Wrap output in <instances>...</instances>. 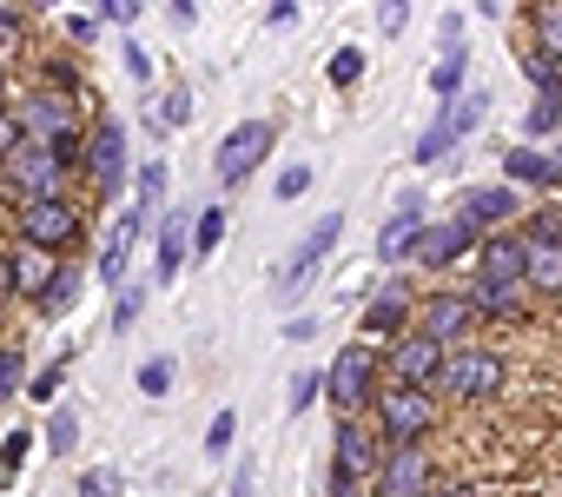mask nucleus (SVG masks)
Returning <instances> with one entry per match:
<instances>
[{"label": "nucleus", "mask_w": 562, "mask_h": 497, "mask_svg": "<svg viewBox=\"0 0 562 497\" xmlns=\"http://www.w3.org/2000/svg\"><path fill=\"white\" fill-rule=\"evenodd\" d=\"M503 378H509V365H503L496 352H483V345H457V352H443V372H437V385H443L450 398H463V405L496 398Z\"/></svg>", "instance_id": "nucleus-1"}, {"label": "nucleus", "mask_w": 562, "mask_h": 497, "mask_svg": "<svg viewBox=\"0 0 562 497\" xmlns=\"http://www.w3.org/2000/svg\"><path fill=\"white\" fill-rule=\"evenodd\" d=\"M14 225H21V245H34V253H47V259L74 253V245L87 239V225H80V212L67 199H34V206H21Z\"/></svg>", "instance_id": "nucleus-2"}, {"label": "nucleus", "mask_w": 562, "mask_h": 497, "mask_svg": "<svg viewBox=\"0 0 562 497\" xmlns=\"http://www.w3.org/2000/svg\"><path fill=\"white\" fill-rule=\"evenodd\" d=\"M483 107H490V87H470V93H457L424 133H417V166H437L443 153H457L470 133H476V120H483Z\"/></svg>", "instance_id": "nucleus-3"}, {"label": "nucleus", "mask_w": 562, "mask_h": 497, "mask_svg": "<svg viewBox=\"0 0 562 497\" xmlns=\"http://www.w3.org/2000/svg\"><path fill=\"white\" fill-rule=\"evenodd\" d=\"M325 398L338 405V418H358L371 398H378V352L358 339V345H345L338 358H331V372H325Z\"/></svg>", "instance_id": "nucleus-4"}, {"label": "nucleus", "mask_w": 562, "mask_h": 497, "mask_svg": "<svg viewBox=\"0 0 562 497\" xmlns=\"http://www.w3.org/2000/svg\"><path fill=\"white\" fill-rule=\"evenodd\" d=\"M378 424L384 444H424V431H437V398L430 391H404V385H378Z\"/></svg>", "instance_id": "nucleus-5"}, {"label": "nucleus", "mask_w": 562, "mask_h": 497, "mask_svg": "<svg viewBox=\"0 0 562 497\" xmlns=\"http://www.w3.org/2000/svg\"><path fill=\"white\" fill-rule=\"evenodd\" d=\"M430 490H437V471H430L424 444H384L378 451L371 497H430Z\"/></svg>", "instance_id": "nucleus-6"}, {"label": "nucleus", "mask_w": 562, "mask_h": 497, "mask_svg": "<svg viewBox=\"0 0 562 497\" xmlns=\"http://www.w3.org/2000/svg\"><path fill=\"white\" fill-rule=\"evenodd\" d=\"M271 153V120H238L225 140H218V153H212V173H218V186H245L251 173H258V159Z\"/></svg>", "instance_id": "nucleus-7"}, {"label": "nucleus", "mask_w": 562, "mask_h": 497, "mask_svg": "<svg viewBox=\"0 0 562 497\" xmlns=\"http://www.w3.org/2000/svg\"><path fill=\"white\" fill-rule=\"evenodd\" d=\"M338 232H345V212H325V219H318V225H312V232L292 245V253H285V266H278L271 292H278V299H292V292H299V286H305V279L325 266V253L338 245Z\"/></svg>", "instance_id": "nucleus-8"}, {"label": "nucleus", "mask_w": 562, "mask_h": 497, "mask_svg": "<svg viewBox=\"0 0 562 497\" xmlns=\"http://www.w3.org/2000/svg\"><path fill=\"white\" fill-rule=\"evenodd\" d=\"M378 372H391V385H404V391H437L443 345H430L424 332H404V339H391V358H378Z\"/></svg>", "instance_id": "nucleus-9"}, {"label": "nucleus", "mask_w": 562, "mask_h": 497, "mask_svg": "<svg viewBox=\"0 0 562 497\" xmlns=\"http://www.w3.org/2000/svg\"><path fill=\"white\" fill-rule=\"evenodd\" d=\"M80 173L100 186V199H113V192L126 186V126H120V120L100 113V126L87 133V166H80Z\"/></svg>", "instance_id": "nucleus-10"}, {"label": "nucleus", "mask_w": 562, "mask_h": 497, "mask_svg": "<svg viewBox=\"0 0 562 497\" xmlns=\"http://www.w3.org/2000/svg\"><path fill=\"white\" fill-rule=\"evenodd\" d=\"M476 225L470 219H443V225H424V239H417V266L424 273H450L463 253H476Z\"/></svg>", "instance_id": "nucleus-11"}, {"label": "nucleus", "mask_w": 562, "mask_h": 497, "mask_svg": "<svg viewBox=\"0 0 562 497\" xmlns=\"http://www.w3.org/2000/svg\"><path fill=\"white\" fill-rule=\"evenodd\" d=\"M417 239H424V192H404V199H397V212H391V219H384V232H378V259H384V266L417 259Z\"/></svg>", "instance_id": "nucleus-12"}, {"label": "nucleus", "mask_w": 562, "mask_h": 497, "mask_svg": "<svg viewBox=\"0 0 562 497\" xmlns=\"http://www.w3.org/2000/svg\"><path fill=\"white\" fill-rule=\"evenodd\" d=\"M411 325H417V299H411L404 279H391L384 292L364 299V339H404Z\"/></svg>", "instance_id": "nucleus-13"}, {"label": "nucleus", "mask_w": 562, "mask_h": 497, "mask_svg": "<svg viewBox=\"0 0 562 497\" xmlns=\"http://www.w3.org/2000/svg\"><path fill=\"white\" fill-rule=\"evenodd\" d=\"M0 173H8V186H14V199H21V206H34V199H60V173H54L47 146H21Z\"/></svg>", "instance_id": "nucleus-14"}, {"label": "nucleus", "mask_w": 562, "mask_h": 497, "mask_svg": "<svg viewBox=\"0 0 562 497\" xmlns=\"http://www.w3.org/2000/svg\"><path fill=\"white\" fill-rule=\"evenodd\" d=\"M490 286H522V232H483L476 239V273Z\"/></svg>", "instance_id": "nucleus-15"}, {"label": "nucleus", "mask_w": 562, "mask_h": 497, "mask_svg": "<svg viewBox=\"0 0 562 497\" xmlns=\"http://www.w3.org/2000/svg\"><path fill=\"white\" fill-rule=\"evenodd\" d=\"M470 325H476V312H470V299H463V292H437V299L424 306V325H417V332H424L430 345H443V352H457V345L470 339Z\"/></svg>", "instance_id": "nucleus-16"}, {"label": "nucleus", "mask_w": 562, "mask_h": 497, "mask_svg": "<svg viewBox=\"0 0 562 497\" xmlns=\"http://www.w3.org/2000/svg\"><path fill=\"white\" fill-rule=\"evenodd\" d=\"M378 451H384V444H378L358 418H338V431H331V471H345V477L364 484V477L378 471Z\"/></svg>", "instance_id": "nucleus-17"}, {"label": "nucleus", "mask_w": 562, "mask_h": 497, "mask_svg": "<svg viewBox=\"0 0 562 497\" xmlns=\"http://www.w3.org/2000/svg\"><path fill=\"white\" fill-rule=\"evenodd\" d=\"M159 245H153V286H172L179 279V266H186V253H192V212H159Z\"/></svg>", "instance_id": "nucleus-18"}, {"label": "nucleus", "mask_w": 562, "mask_h": 497, "mask_svg": "<svg viewBox=\"0 0 562 497\" xmlns=\"http://www.w3.org/2000/svg\"><path fill=\"white\" fill-rule=\"evenodd\" d=\"M14 120H21V133H27V140H41V146H54L60 133H74V126H80V120H74V100H60V93H41V100L14 107Z\"/></svg>", "instance_id": "nucleus-19"}, {"label": "nucleus", "mask_w": 562, "mask_h": 497, "mask_svg": "<svg viewBox=\"0 0 562 497\" xmlns=\"http://www.w3.org/2000/svg\"><path fill=\"white\" fill-rule=\"evenodd\" d=\"M503 186H536V192H562V166L542 146H509L503 153Z\"/></svg>", "instance_id": "nucleus-20"}, {"label": "nucleus", "mask_w": 562, "mask_h": 497, "mask_svg": "<svg viewBox=\"0 0 562 497\" xmlns=\"http://www.w3.org/2000/svg\"><path fill=\"white\" fill-rule=\"evenodd\" d=\"M139 212L126 206V212H113V225H106V245H100V286H120L126 279V259H133V239H139Z\"/></svg>", "instance_id": "nucleus-21"}, {"label": "nucleus", "mask_w": 562, "mask_h": 497, "mask_svg": "<svg viewBox=\"0 0 562 497\" xmlns=\"http://www.w3.org/2000/svg\"><path fill=\"white\" fill-rule=\"evenodd\" d=\"M8 266H14V299H27V306H41V299H47V286H54V273H60V259L34 253V245H14Z\"/></svg>", "instance_id": "nucleus-22"}, {"label": "nucleus", "mask_w": 562, "mask_h": 497, "mask_svg": "<svg viewBox=\"0 0 562 497\" xmlns=\"http://www.w3.org/2000/svg\"><path fill=\"white\" fill-rule=\"evenodd\" d=\"M522 212V199H516V186H470L463 192V219L483 232V225H496V219H516Z\"/></svg>", "instance_id": "nucleus-23"}, {"label": "nucleus", "mask_w": 562, "mask_h": 497, "mask_svg": "<svg viewBox=\"0 0 562 497\" xmlns=\"http://www.w3.org/2000/svg\"><path fill=\"white\" fill-rule=\"evenodd\" d=\"M463 299H470L476 325H483V319H516V312H522V286H490V279H470V286H463Z\"/></svg>", "instance_id": "nucleus-24"}, {"label": "nucleus", "mask_w": 562, "mask_h": 497, "mask_svg": "<svg viewBox=\"0 0 562 497\" xmlns=\"http://www.w3.org/2000/svg\"><path fill=\"white\" fill-rule=\"evenodd\" d=\"M166 192H172V173H166V159H146V166H139V199H133V212L159 225V212H166Z\"/></svg>", "instance_id": "nucleus-25"}, {"label": "nucleus", "mask_w": 562, "mask_h": 497, "mask_svg": "<svg viewBox=\"0 0 562 497\" xmlns=\"http://www.w3.org/2000/svg\"><path fill=\"white\" fill-rule=\"evenodd\" d=\"M522 286H562V245H536L522 239Z\"/></svg>", "instance_id": "nucleus-26"}, {"label": "nucleus", "mask_w": 562, "mask_h": 497, "mask_svg": "<svg viewBox=\"0 0 562 497\" xmlns=\"http://www.w3.org/2000/svg\"><path fill=\"white\" fill-rule=\"evenodd\" d=\"M529 27H536V54L562 74V8L549 0V8H529Z\"/></svg>", "instance_id": "nucleus-27"}, {"label": "nucleus", "mask_w": 562, "mask_h": 497, "mask_svg": "<svg viewBox=\"0 0 562 497\" xmlns=\"http://www.w3.org/2000/svg\"><path fill=\"white\" fill-rule=\"evenodd\" d=\"M192 259H212L218 245H225V206H205V212H192Z\"/></svg>", "instance_id": "nucleus-28"}, {"label": "nucleus", "mask_w": 562, "mask_h": 497, "mask_svg": "<svg viewBox=\"0 0 562 497\" xmlns=\"http://www.w3.org/2000/svg\"><path fill=\"white\" fill-rule=\"evenodd\" d=\"M463 74H470V54H463V47H450V54H443V60L430 67V93H437V100L450 107V100L463 93Z\"/></svg>", "instance_id": "nucleus-29"}, {"label": "nucleus", "mask_w": 562, "mask_h": 497, "mask_svg": "<svg viewBox=\"0 0 562 497\" xmlns=\"http://www.w3.org/2000/svg\"><path fill=\"white\" fill-rule=\"evenodd\" d=\"M133 385H139L146 398H166V391H172V352H153V358H139Z\"/></svg>", "instance_id": "nucleus-30"}, {"label": "nucleus", "mask_w": 562, "mask_h": 497, "mask_svg": "<svg viewBox=\"0 0 562 497\" xmlns=\"http://www.w3.org/2000/svg\"><path fill=\"white\" fill-rule=\"evenodd\" d=\"M80 286H87V273H80V266H60L54 286H47V299H41V312H67V306L80 299Z\"/></svg>", "instance_id": "nucleus-31"}, {"label": "nucleus", "mask_w": 562, "mask_h": 497, "mask_svg": "<svg viewBox=\"0 0 562 497\" xmlns=\"http://www.w3.org/2000/svg\"><path fill=\"white\" fill-rule=\"evenodd\" d=\"M522 74H529V87H536V100H555V107H562V74H555V67H549V60H542L536 47L522 54Z\"/></svg>", "instance_id": "nucleus-32"}, {"label": "nucleus", "mask_w": 562, "mask_h": 497, "mask_svg": "<svg viewBox=\"0 0 562 497\" xmlns=\"http://www.w3.org/2000/svg\"><path fill=\"white\" fill-rule=\"evenodd\" d=\"M60 385H67V352H60V358H54V365H47L41 378H27L21 391H27L34 405H54V398H60Z\"/></svg>", "instance_id": "nucleus-33"}, {"label": "nucleus", "mask_w": 562, "mask_h": 497, "mask_svg": "<svg viewBox=\"0 0 562 497\" xmlns=\"http://www.w3.org/2000/svg\"><path fill=\"white\" fill-rule=\"evenodd\" d=\"M325 398V372H292V398H285V411L299 418V411H312Z\"/></svg>", "instance_id": "nucleus-34"}, {"label": "nucleus", "mask_w": 562, "mask_h": 497, "mask_svg": "<svg viewBox=\"0 0 562 497\" xmlns=\"http://www.w3.org/2000/svg\"><path fill=\"white\" fill-rule=\"evenodd\" d=\"M74 444H80V418H74V411H47V451L67 457Z\"/></svg>", "instance_id": "nucleus-35"}, {"label": "nucleus", "mask_w": 562, "mask_h": 497, "mask_svg": "<svg viewBox=\"0 0 562 497\" xmlns=\"http://www.w3.org/2000/svg\"><path fill=\"white\" fill-rule=\"evenodd\" d=\"M325 74H331V87H358L364 80V47H338Z\"/></svg>", "instance_id": "nucleus-36"}, {"label": "nucleus", "mask_w": 562, "mask_h": 497, "mask_svg": "<svg viewBox=\"0 0 562 497\" xmlns=\"http://www.w3.org/2000/svg\"><path fill=\"white\" fill-rule=\"evenodd\" d=\"M146 312V286H120V306H113V332H133Z\"/></svg>", "instance_id": "nucleus-37"}, {"label": "nucleus", "mask_w": 562, "mask_h": 497, "mask_svg": "<svg viewBox=\"0 0 562 497\" xmlns=\"http://www.w3.org/2000/svg\"><path fill=\"white\" fill-rule=\"evenodd\" d=\"M232 438H238V411L225 405V411L212 418V431H205V457H225V451H232Z\"/></svg>", "instance_id": "nucleus-38"}, {"label": "nucleus", "mask_w": 562, "mask_h": 497, "mask_svg": "<svg viewBox=\"0 0 562 497\" xmlns=\"http://www.w3.org/2000/svg\"><path fill=\"white\" fill-rule=\"evenodd\" d=\"M522 133H529V140L562 133V107H555V100H536V107H529V120H522Z\"/></svg>", "instance_id": "nucleus-39"}, {"label": "nucleus", "mask_w": 562, "mask_h": 497, "mask_svg": "<svg viewBox=\"0 0 562 497\" xmlns=\"http://www.w3.org/2000/svg\"><path fill=\"white\" fill-rule=\"evenodd\" d=\"M27 146V133H21V120H14V107H0V166H8L14 153Z\"/></svg>", "instance_id": "nucleus-40"}, {"label": "nucleus", "mask_w": 562, "mask_h": 497, "mask_svg": "<svg viewBox=\"0 0 562 497\" xmlns=\"http://www.w3.org/2000/svg\"><path fill=\"white\" fill-rule=\"evenodd\" d=\"M21 372H27V365H21V345H0V398L21 391Z\"/></svg>", "instance_id": "nucleus-41"}, {"label": "nucleus", "mask_w": 562, "mask_h": 497, "mask_svg": "<svg viewBox=\"0 0 562 497\" xmlns=\"http://www.w3.org/2000/svg\"><path fill=\"white\" fill-rule=\"evenodd\" d=\"M186 120H192V93H186V87H172V93L159 100V126H186Z\"/></svg>", "instance_id": "nucleus-42"}, {"label": "nucleus", "mask_w": 562, "mask_h": 497, "mask_svg": "<svg viewBox=\"0 0 562 497\" xmlns=\"http://www.w3.org/2000/svg\"><path fill=\"white\" fill-rule=\"evenodd\" d=\"M305 186H312V166H285V173H278V186H271V192H278V199H299Z\"/></svg>", "instance_id": "nucleus-43"}, {"label": "nucleus", "mask_w": 562, "mask_h": 497, "mask_svg": "<svg viewBox=\"0 0 562 497\" xmlns=\"http://www.w3.org/2000/svg\"><path fill=\"white\" fill-rule=\"evenodd\" d=\"M100 14H106L113 27H133V21L146 14V0H106V8H100Z\"/></svg>", "instance_id": "nucleus-44"}, {"label": "nucleus", "mask_w": 562, "mask_h": 497, "mask_svg": "<svg viewBox=\"0 0 562 497\" xmlns=\"http://www.w3.org/2000/svg\"><path fill=\"white\" fill-rule=\"evenodd\" d=\"M80 497H120V477L113 471H87L80 477Z\"/></svg>", "instance_id": "nucleus-45"}, {"label": "nucleus", "mask_w": 562, "mask_h": 497, "mask_svg": "<svg viewBox=\"0 0 562 497\" xmlns=\"http://www.w3.org/2000/svg\"><path fill=\"white\" fill-rule=\"evenodd\" d=\"M225 497H258V464L245 457L238 471H232V484H225Z\"/></svg>", "instance_id": "nucleus-46"}, {"label": "nucleus", "mask_w": 562, "mask_h": 497, "mask_svg": "<svg viewBox=\"0 0 562 497\" xmlns=\"http://www.w3.org/2000/svg\"><path fill=\"white\" fill-rule=\"evenodd\" d=\"M27 444H34V438H27V431H14V438H8V444H0V471H8V477H14V471H21V457H27Z\"/></svg>", "instance_id": "nucleus-47"}, {"label": "nucleus", "mask_w": 562, "mask_h": 497, "mask_svg": "<svg viewBox=\"0 0 562 497\" xmlns=\"http://www.w3.org/2000/svg\"><path fill=\"white\" fill-rule=\"evenodd\" d=\"M404 21H411L404 0H384V8H378V27H384V34H404Z\"/></svg>", "instance_id": "nucleus-48"}, {"label": "nucleus", "mask_w": 562, "mask_h": 497, "mask_svg": "<svg viewBox=\"0 0 562 497\" xmlns=\"http://www.w3.org/2000/svg\"><path fill=\"white\" fill-rule=\"evenodd\" d=\"M120 60H126V74H133L139 87L153 80V60H146V47H133V41H126V54H120Z\"/></svg>", "instance_id": "nucleus-49"}, {"label": "nucleus", "mask_w": 562, "mask_h": 497, "mask_svg": "<svg viewBox=\"0 0 562 497\" xmlns=\"http://www.w3.org/2000/svg\"><path fill=\"white\" fill-rule=\"evenodd\" d=\"M437 41H443V54H450V47L463 41V14H443V21H437Z\"/></svg>", "instance_id": "nucleus-50"}, {"label": "nucleus", "mask_w": 562, "mask_h": 497, "mask_svg": "<svg viewBox=\"0 0 562 497\" xmlns=\"http://www.w3.org/2000/svg\"><path fill=\"white\" fill-rule=\"evenodd\" d=\"M312 332H318V319H312V312H299V319H285V339H292V345H305Z\"/></svg>", "instance_id": "nucleus-51"}, {"label": "nucleus", "mask_w": 562, "mask_h": 497, "mask_svg": "<svg viewBox=\"0 0 562 497\" xmlns=\"http://www.w3.org/2000/svg\"><path fill=\"white\" fill-rule=\"evenodd\" d=\"M21 27H27V21H21V8H0V47L21 41Z\"/></svg>", "instance_id": "nucleus-52"}, {"label": "nucleus", "mask_w": 562, "mask_h": 497, "mask_svg": "<svg viewBox=\"0 0 562 497\" xmlns=\"http://www.w3.org/2000/svg\"><path fill=\"white\" fill-rule=\"evenodd\" d=\"M265 21H271V27H292V21H299V0H271Z\"/></svg>", "instance_id": "nucleus-53"}, {"label": "nucleus", "mask_w": 562, "mask_h": 497, "mask_svg": "<svg viewBox=\"0 0 562 497\" xmlns=\"http://www.w3.org/2000/svg\"><path fill=\"white\" fill-rule=\"evenodd\" d=\"M14 299V266H8V253H0V306Z\"/></svg>", "instance_id": "nucleus-54"}, {"label": "nucleus", "mask_w": 562, "mask_h": 497, "mask_svg": "<svg viewBox=\"0 0 562 497\" xmlns=\"http://www.w3.org/2000/svg\"><path fill=\"white\" fill-rule=\"evenodd\" d=\"M430 497H463V490H430Z\"/></svg>", "instance_id": "nucleus-55"}, {"label": "nucleus", "mask_w": 562, "mask_h": 497, "mask_svg": "<svg viewBox=\"0 0 562 497\" xmlns=\"http://www.w3.org/2000/svg\"><path fill=\"white\" fill-rule=\"evenodd\" d=\"M0 93H8V80H0ZM0 107H8V100H0Z\"/></svg>", "instance_id": "nucleus-56"}, {"label": "nucleus", "mask_w": 562, "mask_h": 497, "mask_svg": "<svg viewBox=\"0 0 562 497\" xmlns=\"http://www.w3.org/2000/svg\"><path fill=\"white\" fill-rule=\"evenodd\" d=\"M555 166H562V159H555Z\"/></svg>", "instance_id": "nucleus-57"}, {"label": "nucleus", "mask_w": 562, "mask_h": 497, "mask_svg": "<svg viewBox=\"0 0 562 497\" xmlns=\"http://www.w3.org/2000/svg\"><path fill=\"white\" fill-rule=\"evenodd\" d=\"M555 212H562V206H555Z\"/></svg>", "instance_id": "nucleus-58"}]
</instances>
